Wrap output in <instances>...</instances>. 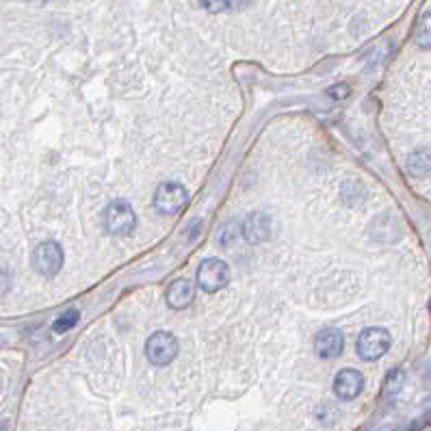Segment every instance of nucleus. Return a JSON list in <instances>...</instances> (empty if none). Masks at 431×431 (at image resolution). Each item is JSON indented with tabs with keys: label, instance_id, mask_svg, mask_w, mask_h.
Wrapping results in <instances>:
<instances>
[{
	"label": "nucleus",
	"instance_id": "1",
	"mask_svg": "<svg viewBox=\"0 0 431 431\" xmlns=\"http://www.w3.org/2000/svg\"><path fill=\"white\" fill-rule=\"evenodd\" d=\"M390 345H393V339H390L388 329H384V327H366L364 331H360L356 349H358V356L362 360L373 362V360L384 358L388 353Z\"/></svg>",
	"mask_w": 431,
	"mask_h": 431
},
{
	"label": "nucleus",
	"instance_id": "2",
	"mask_svg": "<svg viewBox=\"0 0 431 431\" xmlns=\"http://www.w3.org/2000/svg\"><path fill=\"white\" fill-rule=\"evenodd\" d=\"M196 280H198V286H200L204 293H217V291H221L223 286L228 284V280H230L228 262H223L221 258H206L198 267Z\"/></svg>",
	"mask_w": 431,
	"mask_h": 431
},
{
	"label": "nucleus",
	"instance_id": "3",
	"mask_svg": "<svg viewBox=\"0 0 431 431\" xmlns=\"http://www.w3.org/2000/svg\"><path fill=\"white\" fill-rule=\"evenodd\" d=\"M178 356V341L169 331H154L146 343V358L154 366H167Z\"/></svg>",
	"mask_w": 431,
	"mask_h": 431
},
{
	"label": "nucleus",
	"instance_id": "4",
	"mask_svg": "<svg viewBox=\"0 0 431 431\" xmlns=\"http://www.w3.org/2000/svg\"><path fill=\"white\" fill-rule=\"evenodd\" d=\"M186 200H188V196L182 184L163 182L154 193V208L165 217H174L186 206Z\"/></svg>",
	"mask_w": 431,
	"mask_h": 431
},
{
	"label": "nucleus",
	"instance_id": "5",
	"mask_svg": "<svg viewBox=\"0 0 431 431\" xmlns=\"http://www.w3.org/2000/svg\"><path fill=\"white\" fill-rule=\"evenodd\" d=\"M137 225V215L128 202H113L105 211V228L113 236H128Z\"/></svg>",
	"mask_w": 431,
	"mask_h": 431
},
{
	"label": "nucleus",
	"instance_id": "6",
	"mask_svg": "<svg viewBox=\"0 0 431 431\" xmlns=\"http://www.w3.org/2000/svg\"><path fill=\"white\" fill-rule=\"evenodd\" d=\"M33 265L41 275L55 277L63 267V250H61V245L55 243V241H46V243L37 245V250L33 254Z\"/></svg>",
	"mask_w": 431,
	"mask_h": 431
},
{
	"label": "nucleus",
	"instance_id": "7",
	"mask_svg": "<svg viewBox=\"0 0 431 431\" xmlns=\"http://www.w3.org/2000/svg\"><path fill=\"white\" fill-rule=\"evenodd\" d=\"M345 349V336L343 331L336 329V327H327L323 331L316 334L314 339V353L321 358V360H334L339 358Z\"/></svg>",
	"mask_w": 431,
	"mask_h": 431
},
{
	"label": "nucleus",
	"instance_id": "8",
	"mask_svg": "<svg viewBox=\"0 0 431 431\" xmlns=\"http://www.w3.org/2000/svg\"><path fill=\"white\" fill-rule=\"evenodd\" d=\"M364 388V375L356 368H343L334 379V393L341 401L356 399Z\"/></svg>",
	"mask_w": 431,
	"mask_h": 431
},
{
	"label": "nucleus",
	"instance_id": "9",
	"mask_svg": "<svg viewBox=\"0 0 431 431\" xmlns=\"http://www.w3.org/2000/svg\"><path fill=\"white\" fill-rule=\"evenodd\" d=\"M243 236L252 245H258L271 236V217L262 211L250 213L243 221Z\"/></svg>",
	"mask_w": 431,
	"mask_h": 431
},
{
	"label": "nucleus",
	"instance_id": "10",
	"mask_svg": "<svg viewBox=\"0 0 431 431\" xmlns=\"http://www.w3.org/2000/svg\"><path fill=\"white\" fill-rule=\"evenodd\" d=\"M193 297H196V289L193 284L188 280H176L171 282V286L167 289V306L174 308V310H184L193 304Z\"/></svg>",
	"mask_w": 431,
	"mask_h": 431
},
{
	"label": "nucleus",
	"instance_id": "11",
	"mask_svg": "<svg viewBox=\"0 0 431 431\" xmlns=\"http://www.w3.org/2000/svg\"><path fill=\"white\" fill-rule=\"evenodd\" d=\"M78 319H80V312H78L76 308H70V310H65L59 319H55L53 331H55V334H65V331H70V329L78 323Z\"/></svg>",
	"mask_w": 431,
	"mask_h": 431
},
{
	"label": "nucleus",
	"instance_id": "12",
	"mask_svg": "<svg viewBox=\"0 0 431 431\" xmlns=\"http://www.w3.org/2000/svg\"><path fill=\"white\" fill-rule=\"evenodd\" d=\"M408 169L412 171V176L427 178V174H429V154H427V150L412 154V156H410V163H408Z\"/></svg>",
	"mask_w": 431,
	"mask_h": 431
},
{
	"label": "nucleus",
	"instance_id": "13",
	"mask_svg": "<svg viewBox=\"0 0 431 431\" xmlns=\"http://www.w3.org/2000/svg\"><path fill=\"white\" fill-rule=\"evenodd\" d=\"M401 386H403V373L401 371H393L386 379V388H384V395L386 397H395L401 393Z\"/></svg>",
	"mask_w": 431,
	"mask_h": 431
},
{
	"label": "nucleus",
	"instance_id": "14",
	"mask_svg": "<svg viewBox=\"0 0 431 431\" xmlns=\"http://www.w3.org/2000/svg\"><path fill=\"white\" fill-rule=\"evenodd\" d=\"M429 11L422 16V26H420V33H416V41H418V46L420 48H425V50H429Z\"/></svg>",
	"mask_w": 431,
	"mask_h": 431
},
{
	"label": "nucleus",
	"instance_id": "15",
	"mask_svg": "<svg viewBox=\"0 0 431 431\" xmlns=\"http://www.w3.org/2000/svg\"><path fill=\"white\" fill-rule=\"evenodd\" d=\"M327 93L331 95V98H336V100H345V98H349V85L339 83V85H334Z\"/></svg>",
	"mask_w": 431,
	"mask_h": 431
},
{
	"label": "nucleus",
	"instance_id": "16",
	"mask_svg": "<svg viewBox=\"0 0 431 431\" xmlns=\"http://www.w3.org/2000/svg\"><path fill=\"white\" fill-rule=\"evenodd\" d=\"M202 7L208 9V11H225V9H230L228 3H206V5H202Z\"/></svg>",
	"mask_w": 431,
	"mask_h": 431
}]
</instances>
